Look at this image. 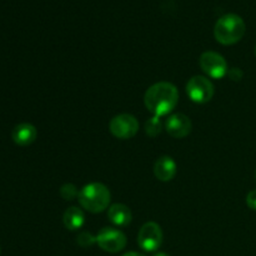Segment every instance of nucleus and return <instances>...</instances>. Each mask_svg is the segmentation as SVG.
<instances>
[{"label":"nucleus","mask_w":256,"mask_h":256,"mask_svg":"<svg viewBox=\"0 0 256 256\" xmlns=\"http://www.w3.org/2000/svg\"><path fill=\"white\" fill-rule=\"evenodd\" d=\"M179 102V92L172 82H162L152 85L146 90L144 104L146 109L155 116H164L170 114L176 108Z\"/></svg>","instance_id":"nucleus-1"},{"label":"nucleus","mask_w":256,"mask_h":256,"mask_svg":"<svg viewBox=\"0 0 256 256\" xmlns=\"http://www.w3.org/2000/svg\"><path fill=\"white\" fill-rule=\"evenodd\" d=\"M246 25L242 16L236 14H225L216 22L214 35L218 42L222 45H234L242 39Z\"/></svg>","instance_id":"nucleus-2"},{"label":"nucleus","mask_w":256,"mask_h":256,"mask_svg":"<svg viewBox=\"0 0 256 256\" xmlns=\"http://www.w3.org/2000/svg\"><path fill=\"white\" fill-rule=\"evenodd\" d=\"M110 195L109 189L102 182H90L85 185L79 192V204L82 205V209L86 212L98 214V212H104L108 209L110 204Z\"/></svg>","instance_id":"nucleus-3"},{"label":"nucleus","mask_w":256,"mask_h":256,"mask_svg":"<svg viewBox=\"0 0 256 256\" xmlns=\"http://www.w3.org/2000/svg\"><path fill=\"white\" fill-rule=\"evenodd\" d=\"M186 94L196 104H206L214 96V85L208 78L196 75L186 84Z\"/></svg>","instance_id":"nucleus-4"},{"label":"nucleus","mask_w":256,"mask_h":256,"mask_svg":"<svg viewBox=\"0 0 256 256\" xmlns=\"http://www.w3.org/2000/svg\"><path fill=\"white\" fill-rule=\"evenodd\" d=\"M109 130L118 139H132L139 132V122L132 114H119L110 120Z\"/></svg>","instance_id":"nucleus-5"},{"label":"nucleus","mask_w":256,"mask_h":256,"mask_svg":"<svg viewBox=\"0 0 256 256\" xmlns=\"http://www.w3.org/2000/svg\"><path fill=\"white\" fill-rule=\"evenodd\" d=\"M162 232L156 222H146L142 226L138 234V244L144 252H154L162 246Z\"/></svg>","instance_id":"nucleus-6"},{"label":"nucleus","mask_w":256,"mask_h":256,"mask_svg":"<svg viewBox=\"0 0 256 256\" xmlns=\"http://www.w3.org/2000/svg\"><path fill=\"white\" fill-rule=\"evenodd\" d=\"M199 64L202 72L212 79H222L228 74L226 60L219 52H202L199 59Z\"/></svg>","instance_id":"nucleus-7"},{"label":"nucleus","mask_w":256,"mask_h":256,"mask_svg":"<svg viewBox=\"0 0 256 256\" xmlns=\"http://www.w3.org/2000/svg\"><path fill=\"white\" fill-rule=\"evenodd\" d=\"M96 244L106 252H119L126 245V236L124 232L114 228H104L96 235Z\"/></svg>","instance_id":"nucleus-8"},{"label":"nucleus","mask_w":256,"mask_h":256,"mask_svg":"<svg viewBox=\"0 0 256 256\" xmlns=\"http://www.w3.org/2000/svg\"><path fill=\"white\" fill-rule=\"evenodd\" d=\"M192 120L182 112L170 115L165 122V130L168 134L175 139H182L192 132Z\"/></svg>","instance_id":"nucleus-9"},{"label":"nucleus","mask_w":256,"mask_h":256,"mask_svg":"<svg viewBox=\"0 0 256 256\" xmlns=\"http://www.w3.org/2000/svg\"><path fill=\"white\" fill-rule=\"evenodd\" d=\"M176 162H175V160L172 156L164 155V156H160L155 162L154 174L156 176V179L160 180V182H166L172 180L175 178V175H176Z\"/></svg>","instance_id":"nucleus-10"},{"label":"nucleus","mask_w":256,"mask_h":256,"mask_svg":"<svg viewBox=\"0 0 256 256\" xmlns=\"http://www.w3.org/2000/svg\"><path fill=\"white\" fill-rule=\"evenodd\" d=\"M38 132L34 125L29 122H22L16 125L12 132V138L14 142L19 146H28L36 140Z\"/></svg>","instance_id":"nucleus-11"},{"label":"nucleus","mask_w":256,"mask_h":256,"mask_svg":"<svg viewBox=\"0 0 256 256\" xmlns=\"http://www.w3.org/2000/svg\"><path fill=\"white\" fill-rule=\"evenodd\" d=\"M108 218L116 226H128L132 222V215L129 208L124 204H112L108 210Z\"/></svg>","instance_id":"nucleus-12"},{"label":"nucleus","mask_w":256,"mask_h":256,"mask_svg":"<svg viewBox=\"0 0 256 256\" xmlns=\"http://www.w3.org/2000/svg\"><path fill=\"white\" fill-rule=\"evenodd\" d=\"M85 222V215L82 209L76 206H72L66 209L62 216V222H64L65 228L70 232H75V230L82 229Z\"/></svg>","instance_id":"nucleus-13"},{"label":"nucleus","mask_w":256,"mask_h":256,"mask_svg":"<svg viewBox=\"0 0 256 256\" xmlns=\"http://www.w3.org/2000/svg\"><path fill=\"white\" fill-rule=\"evenodd\" d=\"M165 124H162V118L160 116H152L146 122H145V132L148 136L156 138L158 135L162 134Z\"/></svg>","instance_id":"nucleus-14"},{"label":"nucleus","mask_w":256,"mask_h":256,"mask_svg":"<svg viewBox=\"0 0 256 256\" xmlns=\"http://www.w3.org/2000/svg\"><path fill=\"white\" fill-rule=\"evenodd\" d=\"M60 196L66 202L70 200H74L79 196V192H78V188L74 184H64L60 188Z\"/></svg>","instance_id":"nucleus-15"},{"label":"nucleus","mask_w":256,"mask_h":256,"mask_svg":"<svg viewBox=\"0 0 256 256\" xmlns=\"http://www.w3.org/2000/svg\"><path fill=\"white\" fill-rule=\"evenodd\" d=\"M96 242V236H94L90 232H84L82 234H79L78 236V244L80 245L82 248H90Z\"/></svg>","instance_id":"nucleus-16"},{"label":"nucleus","mask_w":256,"mask_h":256,"mask_svg":"<svg viewBox=\"0 0 256 256\" xmlns=\"http://www.w3.org/2000/svg\"><path fill=\"white\" fill-rule=\"evenodd\" d=\"M246 205L249 206V209L256 212V190H252L246 196Z\"/></svg>","instance_id":"nucleus-17"},{"label":"nucleus","mask_w":256,"mask_h":256,"mask_svg":"<svg viewBox=\"0 0 256 256\" xmlns=\"http://www.w3.org/2000/svg\"><path fill=\"white\" fill-rule=\"evenodd\" d=\"M122 256H145V255L139 254V252H126V254H124V255H122Z\"/></svg>","instance_id":"nucleus-18"},{"label":"nucleus","mask_w":256,"mask_h":256,"mask_svg":"<svg viewBox=\"0 0 256 256\" xmlns=\"http://www.w3.org/2000/svg\"><path fill=\"white\" fill-rule=\"evenodd\" d=\"M154 256H169V255L165 254V252H156Z\"/></svg>","instance_id":"nucleus-19"},{"label":"nucleus","mask_w":256,"mask_h":256,"mask_svg":"<svg viewBox=\"0 0 256 256\" xmlns=\"http://www.w3.org/2000/svg\"><path fill=\"white\" fill-rule=\"evenodd\" d=\"M255 180H256V170H255Z\"/></svg>","instance_id":"nucleus-20"},{"label":"nucleus","mask_w":256,"mask_h":256,"mask_svg":"<svg viewBox=\"0 0 256 256\" xmlns=\"http://www.w3.org/2000/svg\"><path fill=\"white\" fill-rule=\"evenodd\" d=\"M255 55H256V46H255Z\"/></svg>","instance_id":"nucleus-21"}]
</instances>
